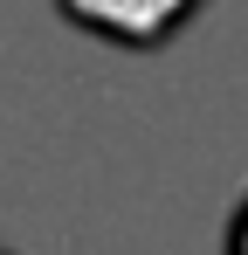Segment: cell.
<instances>
[{
	"mask_svg": "<svg viewBox=\"0 0 248 255\" xmlns=\"http://www.w3.org/2000/svg\"><path fill=\"white\" fill-rule=\"evenodd\" d=\"M55 7L111 48H165L207 0H55Z\"/></svg>",
	"mask_w": 248,
	"mask_h": 255,
	"instance_id": "6da1fadb",
	"label": "cell"
},
{
	"mask_svg": "<svg viewBox=\"0 0 248 255\" xmlns=\"http://www.w3.org/2000/svg\"><path fill=\"white\" fill-rule=\"evenodd\" d=\"M228 255H248V200L235 207V221H228Z\"/></svg>",
	"mask_w": 248,
	"mask_h": 255,
	"instance_id": "7a4b0ae2",
	"label": "cell"
}]
</instances>
